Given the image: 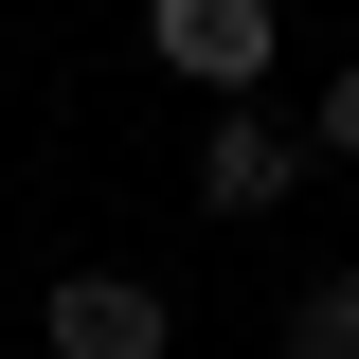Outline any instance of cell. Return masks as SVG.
Listing matches in <instances>:
<instances>
[{
  "mask_svg": "<svg viewBox=\"0 0 359 359\" xmlns=\"http://www.w3.org/2000/svg\"><path fill=\"white\" fill-rule=\"evenodd\" d=\"M306 144H323V162H359V54H341V72L306 90Z\"/></svg>",
  "mask_w": 359,
  "mask_h": 359,
  "instance_id": "5b68a950",
  "label": "cell"
},
{
  "mask_svg": "<svg viewBox=\"0 0 359 359\" xmlns=\"http://www.w3.org/2000/svg\"><path fill=\"white\" fill-rule=\"evenodd\" d=\"M306 180H323V144H306V108H269V90L198 126V216H233V233H252V216H287Z\"/></svg>",
  "mask_w": 359,
  "mask_h": 359,
  "instance_id": "6da1fadb",
  "label": "cell"
},
{
  "mask_svg": "<svg viewBox=\"0 0 359 359\" xmlns=\"http://www.w3.org/2000/svg\"><path fill=\"white\" fill-rule=\"evenodd\" d=\"M144 54H162L198 108H252L269 54H287V18H269V0H144Z\"/></svg>",
  "mask_w": 359,
  "mask_h": 359,
  "instance_id": "7a4b0ae2",
  "label": "cell"
},
{
  "mask_svg": "<svg viewBox=\"0 0 359 359\" xmlns=\"http://www.w3.org/2000/svg\"><path fill=\"white\" fill-rule=\"evenodd\" d=\"M36 359H180V306L144 269H54L36 287Z\"/></svg>",
  "mask_w": 359,
  "mask_h": 359,
  "instance_id": "3957f363",
  "label": "cell"
},
{
  "mask_svg": "<svg viewBox=\"0 0 359 359\" xmlns=\"http://www.w3.org/2000/svg\"><path fill=\"white\" fill-rule=\"evenodd\" d=\"M269 359H359V269H323V287H287V341Z\"/></svg>",
  "mask_w": 359,
  "mask_h": 359,
  "instance_id": "277c9868",
  "label": "cell"
}]
</instances>
